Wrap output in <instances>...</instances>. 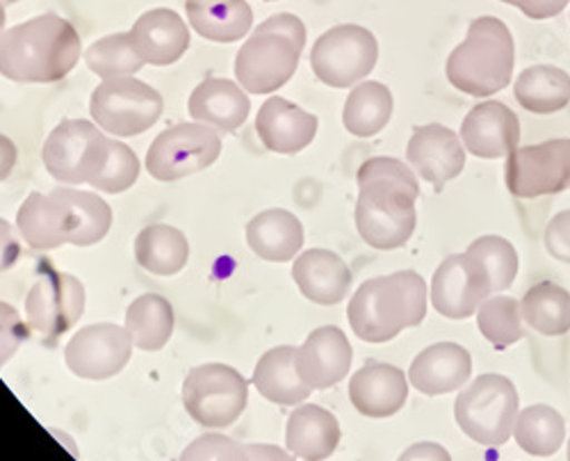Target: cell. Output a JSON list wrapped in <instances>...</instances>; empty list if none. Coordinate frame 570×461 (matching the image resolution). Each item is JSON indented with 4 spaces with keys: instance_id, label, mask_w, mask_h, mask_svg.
<instances>
[{
    "instance_id": "obj_42",
    "label": "cell",
    "mask_w": 570,
    "mask_h": 461,
    "mask_svg": "<svg viewBox=\"0 0 570 461\" xmlns=\"http://www.w3.org/2000/svg\"><path fill=\"white\" fill-rule=\"evenodd\" d=\"M543 241L552 258L570 265V210H561L548 222Z\"/></svg>"
},
{
    "instance_id": "obj_29",
    "label": "cell",
    "mask_w": 570,
    "mask_h": 461,
    "mask_svg": "<svg viewBox=\"0 0 570 461\" xmlns=\"http://www.w3.org/2000/svg\"><path fill=\"white\" fill-rule=\"evenodd\" d=\"M185 10L193 28L217 43L240 41L254 23L247 0H187Z\"/></svg>"
},
{
    "instance_id": "obj_2",
    "label": "cell",
    "mask_w": 570,
    "mask_h": 461,
    "mask_svg": "<svg viewBox=\"0 0 570 461\" xmlns=\"http://www.w3.org/2000/svg\"><path fill=\"white\" fill-rule=\"evenodd\" d=\"M23 241L39 252L62 245L89 247L101 243L112 226V208L97 193L56 188L30 193L17 213Z\"/></svg>"
},
{
    "instance_id": "obj_24",
    "label": "cell",
    "mask_w": 570,
    "mask_h": 461,
    "mask_svg": "<svg viewBox=\"0 0 570 461\" xmlns=\"http://www.w3.org/2000/svg\"><path fill=\"white\" fill-rule=\"evenodd\" d=\"M293 279L306 300L334 306L350 295L354 276L338 254L328 249H308L297 256Z\"/></svg>"
},
{
    "instance_id": "obj_15",
    "label": "cell",
    "mask_w": 570,
    "mask_h": 461,
    "mask_svg": "<svg viewBox=\"0 0 570 461\" xmlns=\"http://www.w3.org/2000/svg\"><path fill=\"white\" fill-rule=\"evenodd\" d=\"M493 293L491 274L472 254H452L434 272L432 304L450 320H465L480 311Z\"/></svg>"
},
{
    "instance_id": "obj_21",
    "label": "cell",
    "mask_w": 570,
    "mask_h": 461,
    "mask_svg": "<svg viewBox=\"0 0 570 461\" xmlns=\"http://www.w3.org/2000/svg\"><path fill=\"white\" fill-rule=\"evenodd\" d=\"M317 117L299 108L297 104L272 97L261 106L256 117V133L265 149L281 156L304 151L317 135Z\"/></svg>"
},
{
    "instance_id": "obj_26",
    "label": "cell",
    "mask_w": 570,
    "mask_h": 461,
    "mask_svg": "<svg viewBox=\"0 0 570 461\" xmlns=\"http://www.w3.org/2000/svg\"><path fill=\"white\" fill-rule=\"evenodd\" d=\"M341 443V425L334 413L317 404H299L285 428V445L304 461H324Z\"/></svg>"
},
{
    "instance_id": "obj_18",
    "label": "cell",
    "mask_w": 570,
    "mask_h": 461,
    "mask_svg": "<svg viewBox=\"0 0 570 461\" xmlns=\"http://www.w3.org/2000/svg\"><path fill=\"white\" fill-rule=\"evenodd\" d=\"M354 350L338 327H320L311 332L302 347L295 350V367L306 386L324 391L343 382L352 367Z\"/></svg>"
},
{
    "instance_id": "obj_23",
    "label": "cell",
    "mask_w": 570,
    "mask_h": 461,
    "mask_svg": "<svg viewBox=\"0 0 570 461\" xmlns=\"http://www.w3.org/2000/svg\"><path fill=\"white\" fill-rule=\"evenodd\" d=\"M130 41L135 53L145 65L167 67L178 62L189 49L187 23L174 10H151L141 14L132 30Z\"/></svg>"
},
{
    "instance_id": "obj_32",
    "label": "cell",
    "mask_w": 570,
    "mask_h": 461,
    "mask_svg": "<svg viewBox=\"0 0 570 461\" xmlns=\"http://www.w3.org/2000/svg\"><path fill=\"white\" fill-rule=\"evenodd\" d=\"M126 332L137 350L158 352L174 334V308L160 295H141L126 311Z\"/></svg>"
},
{
    "instance_id": "obj_37",
    "label": "cell",
    "mask_w": 570,
    "mask_h": 461,
    "mask_svg": "<svg viewBox=\"0 0 570 461\" xmlns=\"http://www.w3.org/2000/svg\"><path fill=\"white\" fill-rule=\"evenodd\" d=\"M478 327L482 336L498 350H504L525 336L522 327V311L513 297L495 295L489 297L478 311Z\"/></svg>"
},
{
    "instance_id": "obj_43",
    "label": "cell",
    "mask_w": 570,
    "mask_h": 461,
    "mask_svg": "<svg viewBox=\"0 0 570 461\" xmlns=\"http://www.w3.org/2000/svg\"><path fill=\"white\" fill-rule=\"evenodd\" d=\"M256 30H261V32H276V35L288 37V39H293L299 46V49H304V46H306V28H304L302 19L295 17V14H288V12H281V14L269 17Z\"/></svg>"
},
{
    "instance_id": "obj_13",
    "label": "cell",
    "mask_w": 570,
    "mask_h": 461,
    "mask_svg": "<svg viewBox=\"0 0 570 461\" xmlns=\"http://www.w3.org/2000/svg\"><path fill=\"white\" fill-rule=\"evenodd\" d=\"M507 188L518 199H539L570 188V140H548L507 156Z\"/></svg>"
},
{
    "instance_id": "obj_40",
    "label": "cell",
    "mask_w": 570,
    "mask_h": 461,
    "mask_svg": "<svg viewBox=\"0 0 570 461\" xmlns=\"http://www.w3.org/2000/svg\"><path fill=\"white\" fill-rule=\"evenodd\" d=\"M180 461H249L247 445H240L224 434H204L189 443Z\"/></svg>"
},
{
    "instance_id": "obj_36",
    "label": "cell",
    "mask_w": 570,
    "mask_h": 461,
    "mask_svg": "<svg viewBox=\"0 0 570 461\" xmlns=\"http://www.w3.org/2000/svg\"><path fill=\"white\" fill-rule=\"evenodd\" d=\"M85 62L104 80L135 76L145 67V60H141L132 49L130 32H117L94 41L85 51Z\"/></svg>"
},
{
    "instance_id": "obj_41",
    "label": "cell",
    "mask_w": 570,
    "mask_h": 461,
    "mask_svg": "<svg viewBox=\"0 0 570 461\" xmlns=\"http://www.w3.org/2000/svg\"><path fill=\"white\" fill-rule=\"evenodd\" d=\"M30 336V325L23 322L21 313L0 302V367H3L14 354L17 350L28 341Z\"/></svg>"
},
{
    "instance_id": "obj_34",
    "label": "cell",
    "mask_w": 570,
    "mask_h": 461,
    "mask_svg": "<svg viewBox=\"0 0 570 461\" xmlns=\"http://www.w3.org/2000/svg\"><path fill=\"white\" fill-rule=\"evenodd\" d=\"M522 320L541 336L557 339L570 332V293L552 282H541L528 291L520 304Z\"/></svg>"
},
{
    "instance_id": "obj_51",
    "label": "cell",
    "mask_w": 570,
    "mask_h": 461,
    "mask_svg": "<svg viewBox=\"0 0 570 461\" xmlns=\"http://www.w3.org/2000/svg\"><path fill=\"white\" fill-rule=\"evenodd\" d=\"M502 3H507V6H515V0H502Z\"/></svg>"
},
{
    "instance_id": "obj_25",
    "label": "cell",
    "mask_w": 570,
    "mask_h": 461,
    "mask_svg": "<svg viewBox=\"0 0 570 461\" xmlns=\"http://www.w3.org/2000/svg\"><path fill=\"white\" fill-rule=\"evenodd\" d=\"M252 104L245 89L226 78L202 80L189 97V115L215 130L235 133L249 117Z\"/></svg>"
},
{
    "instance_id": "obj_4",
    "label": "cell",
    "mask_w": 570,
    "mask_h": 461,
    "mask_svg": "<svg viewBox=\"0 0 570 461\" xmlns=\"http://www.w3.org/2000/svg\"><path fill=\"white\" fill-rule=\"evenodd\" d=\"M424 315L426 286L415 269L367 279L347 306L352 332L365 343H389L404 330L417 327Z\"/></svg>"
},
{
    "instance_id": "obj_38",
    "label": "cell",
    "mask_w": 570,
    "mask_h": 461,
    "mask_svg": "<svg viewBox=\"0 0 570 461\" xmlns=\"http://www.w3.org/2000/svg\"><path fill=\"white\" fill-rule=\"evenodd\" d=\"M465 252L484 263L487 272L491 274L493 293H504L511 288L518 274V254L509 241L500 236H482L472 241Z\"/></svg>"
},
{
    "instance_id": "obj_12",
    "label": "cell",
    "mask_w": 570,
    "mask_h": 461,
    "mask_svg": "<svg viewBox=\"0 0 570 461\" xmlns=\"http://www.w3.org/2000/svg\"><path fill=\"white\" fill-rule=\"evenodd\" d=\"M82 313L85 286L67 272H43L26 297L28 325L49 345L71 332Z\"/></svg>"
},
{
    "instance_id": "obj_28",
    "label": "cell",
    "mask_w": 570,
    "mask_h": 461,
    "mask_svg": "<svg viewBox=\"0 0 570 461\" xmlns=\"http://www.w3.org/2000/svg\"><path fill=\"white\" fill-rule=\"evenodd\" d=\"M254 386L265 400L283 406H297L313 393L297 373L295 347L291 345L274 347L261 356L254 367Z\"/></svg>"
},
{
    "instance_id": "obj_20",
    "label": "cell",
    "mask_w": 570,
    "mask_h": 461,
    "mask_svg": "<svg viewBox=\"0 0 570 461\" xmlns=\"http://www.w3.org/2000/svg\"><path fill=\"white\" fill-rule=\"evenodd\" d=\"M350 400L367 419H389L409 400V382L402 367L367 361L352 375Z\"/></svg>"
},
{
    "instance_id": "obj_14",
    "label": "cell",
    "mask_w": 570,
    "mask_h": 461,
    "mask_svg": "<svg viewBox=\"0 0 570 461\" xmlns=\"http://www.w3.org/2000/svg\"><path fill=\"white\" fill-rule=\"evenodd\" d=\"M302 51L288 37L254 30L237 51L235 78L249 95H272L297 73Z\"/></svg>"
},
{
    "instance_id": "obj_33",
    "label": "cell",
    "mask_w": 570,
    "mask_h": 461,
    "mask_svg": "<svg viewBox=\"0 0 570 461\" xmlns=\"http://www.w3.org/2000/svg\"><path fill=\"white\" fill-rule=\"evenodd\" d=\"M393 117V95L384 82L367 80L352 89L345 101L343 121L356 137H372L384 130Z\"/></svg>"
},
{
    "instance_id": "obj_39",
    "label": "cell",
    "mask_w": 570,
    "mask_h": 461,
    "mask_svg": "<svg viewBox=\"0 0 570 461\" xmlns=\"http://www.w3.org/2000/svg\"><path fill=\"white\" fill-rule=\"evenodd\" d=\"M139 176V158L132 149H128L124 143L112 140L110 143V158L101 174L94 178L89 186H94L108 195H121L135 186Z\"/></svg>"
},
{
    "instance_id": "obj_7",
    "label": "cell",
    "mask_w": 570,
    "mask_h": 461,
    "mask_svg": "<svg viewBox=\"0 0 570 461\" xmlns=\"http://www.w3.org/2000/svg\"><path fill=\"white\" fill-rule=\"evenodd\" d=\"M249 402L247 380L224 363L193 367L183 382V404L189 416L210 430L230 428Z\"/></svg>"
},
{
    "instance_id": "obj_8",
    "label": "cell",
    "mask_w": 570,
    "mask_h": 461,
    "mask_svg": "<svg viewBox=\"0 0 570 461\" xmlns=\"http://www.w3.org/2000/svg\"><path fill=\"white\" fill-rule=\"evenodd\" d=\"M110 137L91 121L67 119L43 143V165L65 186H82L101 174L110 158Z\"/></svg>"
},
{
    "instance_id": "obj_45",
    "label": "cell",
    "mask_w": 570,
    "mask_h": 461,
    "mask_svg": "<svg viewBox=\"0 0 570 461\" xmlns=\"http://www.w3.org/2000/svg\"><path fill=\"white\" fill-rule=\"evenodd\" d=\"M21 256V245L14 234V226L6 219H0V272L10 269Z\"/></svg>"
},
{
    "instance_id": "obj_52",
    "label": "cell",
    "mask_w": 570,
    "mask_h": 461,
    "mask_svg": "<svg viewBox=\"0 0 570 461\" xmlns=\"http://www.w3.org/2000/svg\"><path fill=\"white\" fill-rule=\"evenodd\" d=\"M568 461H570V441H568Z\"/></svg>"
},
{
    "instance_id": "obj_22",
    "label": "cell",
    "mask_w": 570,
    "mask_h": 461,
    "mask_svg": "<svg viewBox=\"0 0 570 461\" xmlns=\"http://www.w3.org/2000/svg\"><path fill=\"white\" fill-rule=\"evenodd\" d=\"M470 375L472 359L465 347L459 343H436L413 359L409 384L424 395H445L465 386Z\"/></svg>"
},
{
    "instance_id": "obj_48",
    "label": "cell",
    "mask_w": 570,
    "mask_h": 461,
    "mask_svg": "<svg viewBox=\"0 0 570 461\" xmlns=\"http://www.w3.org/2000/svg\"><path fill=\"white\" fill-rule=\"evenodd\" d=\"M17 165V147L10 137L0 135V180H6Z\"/></svg>"
},
{
    "instance_id": "obj_16",
    "label": "cell",
    "mask_w": 570,
    "mask_h": 461,
    "mask_svg": "<svg viewBox=\"0 0 570 461\" xmlns=\"http://www.w3.org/2000/svg\"><path fill=\"white\" fill-rule=\"evenodd\" d=\"M132 341L126 327L99 322L82 327L65 347L69 371L82 380H110L128 365Z\"/></svg>"
},
{
    "instance_id": "obj_9",
    "label": "cell",
    "mask_w": 570,
    "mask_h": 461,
    "mask_svg": "<svg viewBox=\"0 0 570 461\" xmlns=\"http://www.w3.org/2000/svg\"><path fill=\"white\" fill-rule=\"evenodd\" d=\"M89 112L97 126L115 137L147 133L163 115L158 89L132 76L104 80L91 91Z\"/></svg>"
},
{
    "instance_id": "obj_49",
    "label": "cell",
    "mask_w": 570,
    "mask_h": 461,
    "mask_svg": "<svg viewBox=\"0 0 570 461\" xmlns=\"http://www.w3.org/2000/svg\"><path fill=\"white\" fill-rule=\"evenodd\" d=\"M6 32V6L0 3V35Z\"/></svg>"
},
{
    "instance_id": "obj_47",
    "label": "cell",
    "mask_w": 570,
    "mask_h": 461,
    "mask_svg": "<svg viewBox=\"0 0 570 461\" xmlns=\"http://www.w3.org/2000/svg\"><path fill=\"white\" fill-rule=\"evenodd\" d=\"M247 454L249 461H295L293 452H285L283 448L269 443H249Z\"/></svg>"
},
{
    "instance_id": "obj_46",
    "label": "cell",
    "mask_w": 570,
    "mask_h": 461,
    "mask_svg": "<svg viewBox=\"0 0 570 461\" xmlns=\"http://www.w3.org/2000/svg\"><path fill=\"white\" fill-rule=\"evenodd\" d=\"M397 461H452V457L441 443L422 441L406 448Z\"/></svg>"
},
{
    "instance_id": "obj_6",
    "label": "cell",
    "mask_w": 570,
    "mask_h": 461,
    "mask_svg": "<svg viewBox=\"0 0 570 461\" xmlns=\"http://www.w3.org/2000/svg\"><path fill=\"white\" fill-rule=\"evenodd\" d=\"M518 391L504 375H482L465 386L454 402V419L465 437L487 448L504 445L518 419Z\"/></svg>"
},
{
    "instance_id": "obj_35",
    "label": "cell",
    "mask_w": 570,
    "mask_h": 461,
    "mask_svg": "<svg viewBox=\"0 0 570 461\" xmlns=\"http://www.w3.org/2000/svg\"><path fill=\"white\" fill-rule=\"evenodd\" d=\"M515 443L532 457H552L566 441L561 413L548 404H532L518 413L513 428Z\"/></svg>"
},
{
    "instance_id": "obj_5",
    "label": "cell",
    "mask_w": 570,
    "mask_h": 461,
    "mask_svg": "<svg viewBox=\"0 0 570 461\" xmlns=\"http://www.w3.org/2000/svg\"><path fill=\"white\" fill-rule=\"evenodd\" d=\"M515 43L504 21L495 17L474 19L465 39L450 53L445 73L452 87L474 99L502 91L513 76Z\"/></svg>"
},
{
    "instance_id": "obj_17",
    "label": "cell",
    "mask_w": 570,
    "mask_h": 461,
    "mask_svg": "<svg viewBox=\"0 0 570 461\" xmlns=\"http://www.w3.org/2000/svg\"><path fill=\"white\" fill-rule=\"evenodd\" d=\"M409 165L436 188H443L448 180L456 178L465 167V147L461 137L443 126L426 124L417 126L406 147Z\"/></svg>"
},
{
    "instance_id": "obj_30",
    "label": "cell",
    "mask_w": 570,
    "mask_h": 461,
    "mask_svg": "<svg viewBox=\"0 0 570 461\" xmlns=\"http://www.w3.org/2000/svg\"><path fill=\"white\" fill-rule=\"evenodd\" d=\"M513 95L528 112L552 115L570 104V76L559 67L537 65L515 78Z\"/></svg>"
},
{
    "instance_id": "obj_3",
    "label": "cell",
    "mask_w": 570,
    "mask_h": 461,
    "mask_svg": "<svg viewBox=\"0 0 570 461\" xmlns=\"http://www.w3.org/2000/svg\"><path fill=\"white\" fill-rule=\"evenodd\" d=\"M80 35L58 17L41 14L0 35V76L14 82H58L80 60Z\"/></svg>"
},
{
    "instance_id": "obj_44",
    "label": "cell",
    "mask_w": 570,
    "mask_h": 461,
    "mask_svg": "<svg viewBox=\"0 0 570 461\" xmlns=\"http://www.w3.org/2000/svg\"><path fill=\"white\" fill-rule=\"evenodd\" d=\"M570 0H515V8L528 19L543 21L561 14L568 8Z\"/></svg>"
},
{
    "instance_id": "obj_31",
    "label": "cell",
    "mask_w": 570,
    "mask_h": 461,
    "mask_svg": "<svg viewBox=\"0 0 570 461\" xmlns=\"http://www.w3.org/2000/svg\"><path fill=\"white\" fill-rule=\"evenodd\" d=\"M135 258L151 274H178L189 258V243L183 230L169 224L145 226L135 238Z\"/></svg>"
},
{
    "instance_id": "obj_19",
    "label": "cell",
    "mask_w": 570,
    "mask_h": 461,
    "mask_svg": "<svg viewBox=\"0 0 570 461\" xmlns=\"http://www.w3.org/2000/svg\"><path fill=\"white\" fill-rule=\"evenodd\" d=\"M459 137L465 151L472 156L484 160L504 158L518 149L520 119L509 106L487 101L465 115Z\"/></svg>"
},
{
    "instance_id": "obj_27",
    "label": "cell",
    "mask_w": 570,
    "mask_h": 461,
    "mask_svg": "<svg viewBox=\"0 0 570 461\" xmlns=\"http://www.w3.org/2000/svg\"><path fill=\"white\" fill-rule=\"evenodd\" d=\"M247 243L263 261L288 263L304 247V226L291 210L269 208L247 224Z\"/></svg>"
},
{
    "instance_id": "obj_10",
    "label": "cell",
    "mask_w": 570,
    "mask_h": 461,
    "mask_svg": "<svg viewBox=\"0 0 570 461\" xmlns=\"http://www.w3.org/2000/svg\"><path fill=\"white\" fill-rule=\"evenodd\" d=\"M379 58L376 37L363 26H336L326 30L311 51L315 76L336 89H347L367 78Z\"/></svg>"
},
{
    "instance_id": "obj_50",
    "label": "cell",
    "mask_w": 570,
    "mask_h": 461,
    "mask_svg": "<svg viewBox=\"0 0 570 461\" xmlns=\"http://www.w3.org/2000/svg\"><path fill=\"white\" fill-rule=\"evenodd\" d=\"M3 6H12V3H19V0H0Z\"/></svg>"
},
{
    "instance_id": "obj_11",
    "label": "cell",
    "mask_w": 570,
    "mask_h": 461,
    "mask_svg": "<svg viewBox=\"0 0 570 461\" xmlns=\"http://www.w3.org/2000/svg\"><path fill=\"white\" fill-rule=\"evenodd\" d=\"M222 154V137L206 124H176L163 130L149 154L147 169L156 180L171 183L208 169Z\"/></svg>"
},
{
    "instance_id": "obj_1",
    "label": "cell",
    "mask_w": 570,
    "mask_h": 461,
    "mask_svg": "<svg viewBox=\"0 0 570 461\" xmlns=\"http://www.w3.org/2000/svg\"><path fill=\"white\" fill-rule=\"evenodd\" d=\"M356 228L374 249H400L415 230V202L420 186L415 174L397 158H370L361 165Z\"/></svg>"
}]
</instances>
